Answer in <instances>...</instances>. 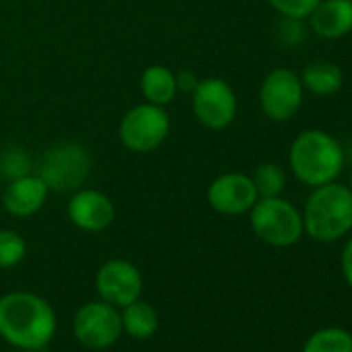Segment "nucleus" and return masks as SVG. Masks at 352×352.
I'll use <instances>...</instances> for the list:
<instances>
[{
    "instance_id": "obj_14",
    "label": "nucleus",
    "mask_w": 352,
    "mask_h": 352,
    "mask_svg": "<svg viewBox=\"0 0 352 352\" xmlns=\"http://www.w3.org/2000/svg\"><path fill=\"white\" fill-rule=\"evenodd\" d=\"M309 32L319 40L336 42L352 34V0H319L307 17Z\"/></svg>"
},
{
    "instance_id": "obj_25",
    "label": "nucleus",
    "mask_w": 352,
    "mask_h": 352,
    "mask_svg": "<svg viewBox=\"0 0 352 352\" xmlns=\"http://www.w3.org/2000/svg\"><path fill=\"white\" fill-rule=\"evenodd\" d=\"M174 75H176V89L183 91V94H193V89L199 83V79L193 71H181V73H174Z\"/></svg>"
},
{
    "instance_id": "obj_1",
    "label": "nucleus",
    "mask_w": 352,
    "mask_h": 352,
    "mask_svg": "<svg viewBox=\"0 0 352 352\" xmlns=\"http://www.w3.org/2000/svg\"><path fill=\"white\" fill-rule=\"evenodd\" d=\"M56 327V313L44 296L28 290L0 296V336L17 350L46 348Z\"/></svg>"
},
{
    "instance_id": "obj_19",
    "label": "nucleus",
    "mask_w": 352,
    "mask_h": 352,
    "mask_svg": "<svg viewBox=\"0 0 352 352\" xmlns=\"http://www.w3.org/2000/svg\"><path fill=\"white\" fill-rule=\"evenodd\" d=\"M251 176V181L255 185V191L259 197H280L286 189L288 176L286 170L276 164V162H263L259 164Z\"/></svg>"
},
{
    "instance_id": "obj_7",
    "label": "nucleus",
    "mask_w": 352,
    "mask_h": 352,
    "mask_svg": "<svg viewBox=\"0 0 352 352\" xmlns=\"http://www.w3.org/2000/svg\"><path fill=\"white\" fill-rule=\"evenodd\" d=\"M305 87L298 73L286 67L272 69L259 85V108L272 122H288L302 106Z\"/></svg>"
},
{
    "instance_id": "obj_2",
    "label": "nucleus",
    "mask_w": 352,
    "mask_h": 352,
    "mask_svg": "<svg viewBox=\"0 0 352 352\" xmlns=\"http://www.w3.org/2000/svg\"><path fill=\"white\" fill-rule=\"evenodd\" d=\"M346 166L342 143L323 129L300 131L288 149V168L294 179L309 187H321L338 181Z\"/></svg>"
},
{
    "instance_id": "obj_15",
    "label": "nucleus",
    "mask_w": 352,
    "mask_h": 352,
    "mask_svg": "<svg viewBox=\"0 0 352 352\" xmlns=\"http://www.w3.org/2000/svg\"><path fill=\"white\" fill-rule=\"evenodd\" d=\"M298 77H300L305 91L319 96V98H329L338 94L344 85V73L340 65L331 60H323V58L307 63L302 71L298 73Z\"/></svg>"
},
{
    "instance_id": "obj_4",
    "label": "nucleus",
    "mask_w": 352,
    "mask_h": 352,
    "mask_svg": "<svg viewBox=\"0 0 352 352\" xmlns=\"http://www.w3.org/2000/svg\"><path fill=\"white\" fill-rule=\"evenodd\" d=\"M249 222L253 234L276 249L292 247L305 236L300 210L282 195L259 197L249 212Z\"/></svg>"
},
{
    "instance_id": "obj_17",
    "label": "nucleus",
    "mask_w": 352,
    "mask_h": 352,
    "mask_svg": "<svg viewBox=\"0 0 352 352\" xmlns=\"http://www.w3.org/2000/svg\"><path fill=\"white\" fill-rule=\"evenodd\" d=\"M120 321H122V331L135 340H147L160 327V317L155 309L141 298L120 309Z\"/></svg>"
},
{
    "instance_id": "obj_11",
    "label": "nucleus",
    "mask_w": 352,
    "mask_h": 352,
    "mask_svg": "<svg viewBox=\"0 0 352 352\" xmlns=\"http://www.w3.org/2000/svg\"><path fill=\"white\" fill-rule=\"evenodd\" d=\"M206 197L210 208L222 216L249 214L255 201L259 199L251 176L243 172H224L216 176L208 187Z\"/></svg>"
},
{
    "instance_id": "obj_9",
    "label": "nucleus",
    "mask_w": 352,
    "mask_h": 352,
    "mask_svg": "<svg viewBox=\"0 0 352 352\" xmlns=\"http://www.w3.org/2000/svg\"><path fill=\"white\" fill-rule=\"evenodd\" d=\"M191 106L197 122L212 131L230 126L239 112V100L232 85L220 77L199 79L191 94Z\"/></svg>"
},
{
    "instance_id": "obj_10",
    "label": "nucleus",
    "mask_w": 352,
    "mask_h": 352,
    "mask_svg": "<svg viewBox=\"0 0 352 352\" xmlns=\"http://www.w3.org/2000/svg\"><path fill=\"white\" fill-rule=\"evenodd\" d=\"M96 290L100 294V300L122 309L141 298L143 278L135 263L126 259H108L100 265L96 274Z\"/></svg>"
},
{
    "instance_id": "obj_16",
    "label": "nucleus",
    "mask_w": 352,
    "mask_h": 352,
    "mask_svg": "<svg viewBox=\"0 0 352 352\" xmlns=\"http://www.w3.org/2000/svg\"><path fill=\"white\" fill-rule=\"evenodd\" d=\"M141 94L145 102L155 106H168L174 102L176 94V75L164 65H151L141 73Z\"/></svg>"
},
{
    "instance_id": "obj_12",
    "label": "nucleus",
    "mask_w": 352,
    "mask_h": 352,
    "mask_svg": "<svg viewBox=\"0 0 352 352\" xmlns=\"http://www.w3.org/2000/svg\"><path fill=\"white\" fill-rule=\"evenodd\" d=\"M67 216L83 232H102L114 218L116 210L112 199L98 189H77L67 204Z\"/></svg>"
},
{
    "instance_id": "obj_22",
    "label": "nucleus",
    "mask_w": 352,
    "mask_h": 352,
    "mask_svg": "<svg viewBox=\"0 0 352 352\" xmlns=\"http://www.w3.org/2000/svg\"><path fill=\"white\" fill-rule=\"evenodd\" d=\"M265 3L280 15L288 19H302L311 15V11L319 5V0H265Z\"/></svg>"
},
{
    "instance_id": "obj_13",
    "label": "nucleus",
    "mask_w": 352,
    "mask_h": 352,
    "mask_svg": "<svg viewBox=\"0 0 352 352\" xmlns=\"http://www.w3.org/2000/svg\"><path fill=\"white\" fill-rule=\"evenodd\" d=\"M48 193V185L38 174L30 172L25 176H19V179L9 181L3 193V206L15 218H32L44 208Z\"/></svg>"
},
{
    "instance_id": "obj_27",
    "label": "nucleus",
    "mask_w": 352,
    "mask_h": 352,
    "mask_svg": "<svg viewBox=\"0 0 352 352\" xmlns=\"http://www.w3.org/2000/svg\"><path fill=\"white\" fill-rule=\"evenodd\" d=\"M19 352H40V350H19Z\"/></svg>"
},
{
    "instance_id": "obj_18",
    "label": "nucleus",
    "mask_w": 352,
    "mask_h": 352,
    "mask_svg": "<svg viewBox=\"0 0 352 352\" xmlns=\"http://www.w3.org/2000/svg\"><path fill=\"white\" fill-rule=\"evenodd\" d=\"M300 352H352V333L344 327H321L302 344Z\"/></svg>"
},
{
    "instance_id": "obj_26",
    "label": "nucleus",
    "mask_w": 352,
    "mask_h": 352,
    "mask_svg": "<svg viewBox=\"0 0 352 352\" xmlns=\"http://www.w3.org/2000/svg\"><path fill=\"white\" fill-rule=\"evenodd\" d=\"M348 187H350V191H352V168H350V172H348Z\"/></svg>"
},
{
    "instance_id": "obj_6",
    "label": "nucleus",
    "mask_w": 352,
    "mask_h": 352,
    "mask_svg": "<svg viewBox=\"0 0 352 352\" xmlns=\"http://www.w3.org/2000/svg\"><path fill=\"white\" fill-rule=\"evenodd\" d=\"M170 135V116L164 106L149 102L137 104L124 112L118 124L120 143L135 153H149L157 149Z\"/></svg>"
},
{
    "instance_id": "obj_23",
    "label": "nucleus",
    "mask_w": 352,
    "mask_h": 352,
    "mask_svg": "<svg viewBox=\"0 0 352 352\" xmlns=\"http://www.w3.org/2000/svg\"><path fill=\"white\" fill-rule=\"evenodd\" d=\"M276 36H278L280 44H284V46H298L307 38V25L302 19L282 17V21L276 28Z\"/></svg>"
},
{
    "instance_id": "obj_3",
    "label": "nucleus",
    "mask_w": 352,
    "mask_h": 352,
    "mask_svg": "<svg viewBox=\"0 0 352 352\" xmlns=\"http://www.w3.org/2000/svg\"><path fill=\"white\" fill-rule=\"evenodd\" d=\"M302 214L305 234L317 243H336L352 232V191L340 181L311 189Z\"/></svg>"
},
{
    "instance_id": "obj_21",
    "label": "nucleus",
    "mask_w": 352,
    "mask_h": 352,
    "mask_svg": "<svg viewBox=\"0 0 352 352\" xmlns=\"http://www.w3.org/2000/svg\"><path fill=\"white\" fill-rule=\"evenodd\" d=\"M32 172V155L23 147H9L0 155V174H5L9 181L19 179Z\"/></svg>"
},
{
    "instance_id": "obj_24",
    "label": "nucleus",
    "mask_w": 352,
    "mask_h": 352,
    "mask_svg": "<svg viewBox=\"0 0 352 352\" xmlns=\"http://www.w3.org/2000/svg\"><path fill=\"white\" fill-rule=\"evenodd\" d=\"M340 267H342V276L346 284L352 288V236L344 243V249L340 255Z\"/></svg>"
},
{
    "instance_id": "obj_20",
    "label": "nucleus",
    "mask_w": 352,
    "mask_h": 352,
    "mask_svg": "<svg viewBox=\"0 0 352 352\" xmlns=\"http://www.w3.org/2000/svg\"><path fill=\"white\" fill-rule=\"evenodd\" d=\"M28 255L25 239L15 230H0V270L19 265Z\"/></svg>"
},
{
    "instance_id": "obj_8",
    "label": "nucleus",
    "mask_w": 352,
    "mask_h": 352,
    "mask_svg": "<svg viewBox=\"0 0 352 352\" xmlns=\"http://www.w3.org/2000/svg\"><path fill=\"white\" fill-rule=\"evenodd\" d=\"M73 333L77 342L91 350H106L112 348L122 331L120 309L104 302L91 300L77 309L73 317Z\"/></svg>"
},
{
    "instance_id": "obj_5",
    "label": "nucleus",
    "mask_w": 352,
    "mask_h": 352,
    "mask_svg": "<svg viewBox=\"0 0 352 352\" xmlns=\"http://www.w3.org/2000/svg\"><path fill=\"white\" fill-rule=\"evenodd\" d=\"M89 151L75 141H63L44 151L38 162L36 174L56 193H73L81 189L91 172Z\"/></svg>"
}]
</instances>
